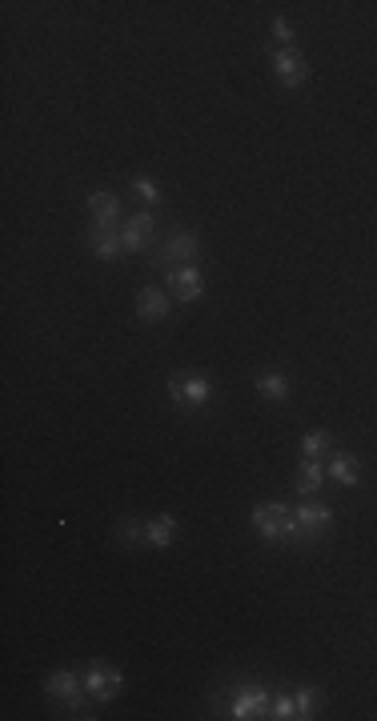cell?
Segmentation results:
<instances>
[{
	"label": "cell",
	"instance_id": "12",
	"mask_svg": "<svg viewBox=\"0 0 377 721\" xmlns=\"http://www.w3.org/2000/svg\"><path fill=\"white\" fill-rule=\"evenodd\" d=\"M169 301H173V297H169L165 289L145 285L141 293H137V317H141L145 325H157V321L169 317Z\"/></svg>",
	"mask_w": 377,
	"mask_h": 721
},
{
	"label": "cell",
	"instance_id": "15",
	"mask_svg": "<svg viewBox=\"0 0 377 721\" xmlns=\"http://www.w3.org/2000/svg\"><path fill=\"white\" fill-rule=\"evenodd\" d=\"M333 481H338L341 489H354L357 477H362V461L354 457V453H333L330 457V469H325Z\"/></svg>",
	"mask_w": 377,
	"mask_h": 721
},
{
	"label": "cell",
	"instance_id": "21",
	"mask_svg": "<svg viewBox=\"0 0 377 721\" xmlns=\"http://www.w3.org/2000/svg\"><path fill=\"white\" fill-rule=\"evenodd\" d=\"M269 717H277V721H297V701H293L289 693H277L273 706H269Z\"/></svg>",
	"mask_w": 377,
	"mask_h": 721
},
{
	"label": "cell",
	"instance_id": "19",
	"mask_svg": "<svg viewBox=\"0 0 377 721\" xmlns=\"http://www.w3.org/2000/svg\"><path fill=\"white\" fill-rule=\"evenodd\" d=\"M330 433H306L301 437V457H325L330 453Z\"/></svg>",
	"mask_w": 377,
	"mask_h": 721
},
{
	"label": "cell",
	"instance_id": "4",
	"mask_svg": "<svg viewBox=\"0 0 377 721\" xmlns=\"http://www.w3.org/2000/svg\"><path fill=\"white\" fill-rule=\"evenodd\" d=\"M45 693L53 701H64L69 706L72 717H85V682H80V674H72V669H56V674L45 677Z\"/></svg>",
	"mask_w": 377,
	"mask_h": 721
},
{
	"label": "cell",
	"instance_id": "3",
	"mask_svg": "<svg viewBox=\"0 0 377 721\" xmlns=\"http://www.w3.org/2000/svg\"><path fill=\"white\" fill-rule=\"evenodd\" d=\"M293 521H297V545H317L333 529V509L306 497V501L293 509Z\"/></svg>",
	"mask_w": 377,
	"mask_h": 721
},
{
	"label": "cell",
	"instance_id": "16",
	"mask_svg": "<svg viewBox=\"0 0 377 721\" xmlns=\"http://www.w3.org/2000/svg\"><path fill=\"white\" fill-rule=\"evenodd\" d=\"M257 393H261V401H269V405H285L289 401V377H285V373H261Z\"/></svg>",
	"mask_w": 377,
	"mask_h": 721
},
{
	"label": "cell",
	"instance_id": "2",
	"mask_svg": "<svg viewBox=\"0 0 377 721\" xmlns=\"http://www.w3.org/2000/svg\"><path fill=\"white\" fill-rule=\"evenodd\" d=\"M213 381L205 377V373H188V377H181V373H173L169 377V401L177 405V409H205V405L213 401Z\"/></svg>",
	"mask_w": 377,
	"mask_h": 721
},
{
	"label": "cell",
	"instance_id": "20",
	"mask_svg": "<svg viewBox=\"0 0 377 721\" xmlns=\"http://www.w3.org/2000/svg\"><path fill=\"white\" fill-rule=\"evenodd\" d=\"M133 193L141 197L145 205H153V209H157V205H161V185H157V180H153V177H133Z\"/></svg>",
	"mask_w": 377,
	"mask_h": 721
},
{
	"label": "cell",
	"instance_id": "7",
	"mask_svg": "<svg viewBox=\"0 0 377 721\" xmlns=\"http://www.w3.org/2000/svg\"><path fill=\"white\" fill-rule=\"evenodd\" d=\"M88 209V233H121V197L117 193H93L85 201Z\"/></svg>",
	"mask_w": 377,
	"mask_h": 721
},
{
	"label": "cell",
	"instance_id": "5",
	"mask_svg": "<svg viewBox=\"0 0 377 721\" xmlns=\"http://www.w3.org/2000/svg\"><path fill=\"white\" fill-rule=\"evenodd\" d=\"M80 682H85L88 698L101 701V706H109V701L121 698V690H125V677H121V669H109L105 661H93V666L80 674Z\"/></svg>",
	"mask_w": 377,
	"mask_h": 721
},
{
	"label": "cell",
	"instance_id": "17",
	"mask_svg": "<svg viewBox=\"0 0 377 721\" xmlns=\"http://www.w3.org/2000/svg\"><path fill=\"white\" fill-rule=\"evenodd\" d=\"M88 248H93L96 261H117V256L125 253L121 233H88Z\"/></svg>",
	"mask_w": 377,
	"mask_h": 721
},
{
	"label": "cell",
	"instance_id": "1",
	"mask_svg": "<svg viewBox=\"0 0 377 721\" xmlns=\"http://www.w3.org/2000/svg\"><path fill=\"white\" fill-rule=\"evenodd\" d=\"M197 256H201V237H197L193 229L173 225L169 233L157 237V245H153V269L169 272V269H181V264H193Z\"/></svg>",
	"mask_w": 377,
	"mask_h": 721
},
{
	"label": "cell",
	"instance_id": "10",
	"mask_svg": "<svg viewBox=\"0 0 377 721\" xmlns=\"http://www.w3.org/2000/svg\"><path fill=\"white\" fill-rule=\"evenodd\" d=\"M273 72L281 88H301L309 80V61L297 48H273Z\"/></svg>",
	"mask_w": 377,
	"mask_h": 721
},
{
	"label": "cell",
	"instance_id": "6",
	"mask_svg": "<svg viewBox=\"0 0 377 721\" xmlns=\"http://www.w3.org/2000/svg\"><path fill=\"white\" fill-rule=\"evenodd\" d=\"M157 213H133V217L121 225V245H125V253H153V245H157Z\"/></svg>",
	"mask_w": 377,
	"mask_h": 721
},
{
	"label": "cell",
	"instance_id": "22",
	"mask_svg": "<svg viewBox=\"0 0 377 721\" xmlns=\"http://www.w3.org/2000/svg\"><path fill=\"white\" fill-rule=\"evenodd\" d=\"M293 701H297V717L309 721V717H314V709H317V690H314V685H301V690L293 693Z\"/></svg>",
	"mask_w": 377,
	"mask_h": 721
},
{
	"label": "cell",
	"instance_id": "14",
	"mask_svg": "<svg viewBox=\"0 0 377 721\" xmlns=\"http://www.w3.org/2000/svg\"><path fill=\"white\" fill-rule=\"evenodd\" d=\"M325 477H330V474H325V465H322V461H317V457H306V461H301V465H297V477H293V489H297L301 497H314L317 489H322V481H325Z\"/></svg>",
	"mask_w": 377,
	"mask_h": 721
},
{
	"label": "cell",
	"instance_id": "23",
	"mask_svg": "<svg viewBox=\"0 0 377 721\" xmlns=\"http://www.w3.org/2000/svg\"><path fill=\"white\" fill-rule=\"evenodd\" d=\"M273 40L277 48H293V24L285 16H273Z\"/></svg>",
	"mask_w": 377,
	"mask_h": 721
},
{
	"label": "cell",
	"instance_id": "18",
	"mask_svg": "<svg viewBox=\"0 0 377 721\" xmlns=\"http://www.w3.org/2000/svg\"><path fill=\"white\" fill-rule=\"evenodd\" d=\"M117 537L129 545V549H137V545H145V521H141V517H121Z\"/></svg>",
	"mask_w": 377,
	"mask_h": 721
},
{
	"label": "cell",
	"instance_id": "13",
	"mask_svg": "<svg viewBox=\"0 0 377 721\" xmlns=\"http://www.w3.org/2000/svg\"><path fill=\"white\" fill-rule=\"evenodd\" d=\"M177 537V517L173 513H157V517L145 521V545H153V549H169Z\"/></svg>",
	"mask_w": 377,
	"mask_h": 721
},
{
	"label": "cell",
	"instance_id": "9",
	"mask_svg": "<svg viewBox=\"0 0 377 721\" xmlns=\"http://www.w3.org/2000/svg\"><path fill=\"white\" fill-rule=\"evenodd\" d=\"M165 293L177 297L181 305H193L205 297V281H201V269L197 264H181V269H169L165 272Z\"/></svg>",
	"mask_w": 377,
	"mask_h": 721
},
{
	"label": "cell",
	"instance_id": "8",
	"mask_svg": "<svg viewBox=\"0 0 377 721\" xmlns=\"http://www.w3.org/2000/svg\"><path fill=\"white\" fill-rule=\"evenodd\" d=\"M285 517H289V505L285 501H261V505H253V513H249L253 529H257V537L265 545L281 541V521Z\"/></svg>",
	"mask_w": 377,
	"mask_h": 721
},
{
	"label": "cell",
	"instance_id": "11",
	"mask_svg": "<svg viewBox=\"0 0 377 721\" xmlns=\"http://www.w3.org/2000/svg\"><path fill=\"white\" fill-rule=\"evenodd\" d=\"M269 690L265 685H241V690L233 693V706H229V717H237V721H249V717H269Z\"/></svg>",
	"mask_w": 377,
	"mask_h": 721
}]
</instances>
